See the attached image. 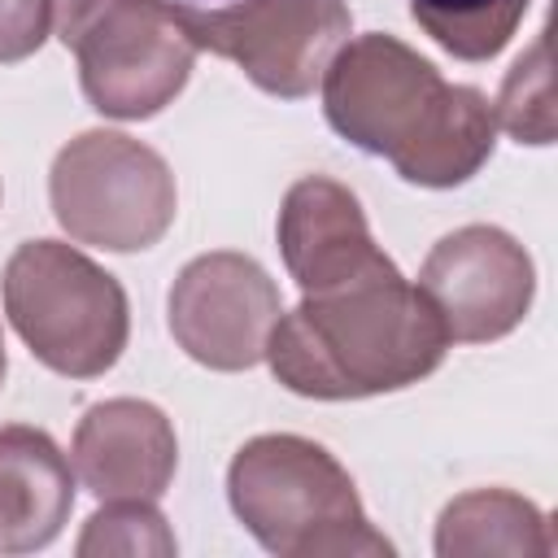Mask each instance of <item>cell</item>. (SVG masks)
<instances>
[{
    "instance_id": "cell-1",
    "label": "cell",
    "mask_w": 558,
    "mask_h": 558,
    "mask_svg": "<svg viewBox=\"0 0 558 558\" xmlns=\"http://www.w3.org/2000/svg\"><path fill=\"white\" fill-rule=\"evenodd\" d=\"M323 113L340 140L388 157L405 183L458 187L493 157L497 118L480 87L449 83L397 35L344 39L323 74Z\"/></svg>"
},
{
    "instance_id": "cell-2",
    "label": "cell",
    "mask_w": 558,
    "mask_h": 558,
    "mask_svg": "<svg viewBox=\"0 0 558 558\" xmlns=\"http://www.w3.org/2000/svg\"><path fill=\"white\" fill-rule=\"evenodd\" d=\"M449 353V331L392 257L327 292L301 296L266 340L275 379L314 401H357L427 379Z\"/></svg>"
},
{
    "instance_id": "cell-3",
    "label": "cell",
    "mask_w": 558,
    "mask_h": 558,
    "mask_svg": "<svg viewBox=\"0 0 558 558\" xmlns=\"http://www.w3.org/2000/svg\"><path fill=\"white\" fill-rule=\"evenodd\" d=\"M235 519L279 558H388L392 541L371 527L353 475L310 436L266 432L227 466Z\"/></svg>"
},
{
    "instance_id": "cell-4",
    "label": "cell",
    "mask_w": 558,
    "mask_h": 558,
    "mask_svg": "<svg viewBox=\"0 0 558 558\" xmlns=\"http://www.w3.org/2000/svg\"><path fill=\"white\" fill-rule=\"evenodd\" d=\"M0 292L22 344L65 379H96L126 349L131 305L122 283L65 240L17 244Z\"/></svg>"
},
{
    "instance_id": "cell-5",
    "label": "cell",
    "mask_w": 558,
    "mask_h": 558,
    "mask_svg": "<svg viewBox=\"0 0 558 558\" xmlns=\"http://www.w3.org/2000/svg\"><path fill=\"white\" fill-rule=\"evenodd\" d=\"M52 26L78 61L87 105L118 122L157 118L201 52L166 0H52Z\"/></svg>"
},
{
    "instance_id": "cell-6",
    "label": "cell",
    "mask_w": 558,
    "mask_h": 558,
    "mask_svg": "<svg viewBox=\"0 0 558 558\" xmlns=\"http://www.w3.org/2000/svg\"><path fill=\"white\" fill-rule=\"evenodd\" d=\"M52 218L74 244L105 253L153 248L179 209L174 174L166 157L122 131L74 135L48 170Z\"/></svg>"
},
{
    "instance_id": "cell-7",
    "label": "cell",
    "mask_w": 558,
    "mask_h": 558,
    "mask_svg": "<svg viewBox=\"0 0 558 558\" xmlns=\"http://www.w3.org/2000/svg\"><path fill=\"white\" fill-rule=\"evenodd\" d=\"M196 48L227 57L279 100L310 96L353 31L344 0H240L227 9L179 4Z\"/></svg>"
},
{
    "instance_id": "cell-8",
    "label": "cell",
    "mask_w": 558,
    "mask_h": 558,
    "mask_svg": "<svg viewBox=\"0 0 558 558\" xmlns=\"http://www.w3.org/2000/svg\"><path fill=\"white\" fill-rule=\"evenodd\" d=\"M170 336L209 371H248L266 357L275 318L283 314L275 279L248 253H201L170 283Z\"/></svg>"
},
{
    "instance_id": "cell-9",
    "label": "cell",
    "mask_w": 558,
    "mask_h": 558,
    "mask_svg": "<svg viewBox=\"0 0 558 558\" xmlns=\"http://www.w3.org/2000/svg\"><path fill=\"white\" fill-rule=\"evenodd\" d=\"M418 288L436 305L449 340L488 344L527 318L536 296V266L510 231L471 222L432 244L418 270Z\"/></svg>"
},
{
    "instance_id": "cell-10",
    "label": "cell",
    "mask_w": 558,
    "mask_h": 558,
    "mask_svg": "<svg viewBox=\"0 0 558 558\" xmlns=\"http://www.w3.org/2000/svg\"><path fill=\"white\" fill-rule=\"evenodd\" d=\"M83 488L100 501L144 497L157 501L179 466L174 423L140 397H109L83 410L70 445Z\"/></svg>"
},
{
    "instance_id": "cell-11",
    "label": "cell",
    "mask_w": 558,
    "mask_h": 558,
    "mask_svg": "<svg viewBox=\"0 0 558 558\" xmlns=\"http://www.w3.org/2000/svg\"><path fill=\"white\" fill-rule=\"evenodd\" d=\"M279 253L301 296L327 292L388 262V253L371 235L362 201L327 174H305L288 187L279 209Z\"/></svg>"
},
{
    "instance_id": "cell-12",
    "label": "cell",
    "mask_w": 558,
    "mask_h": 558,
    "mask_svg": "<svg viewBox=\"0 0 558 558\" xmlns=\"http://www.w3.org/2000/svg\"><path fill=\"white\" fill-rule=\"evenodd\" d=\"M74 510V471L39 427H0V554L52 545Z\"/></svg>"
},
{
    "instance_id": "cell-13",
    "label": "cell",
    "mask_w": 558,
    "mask_h": 558,
    "mask_svg": "<svg viewBox=\"0 0 558 558\" xmlns=\"http://www.w3.org/2000/svg\"><path fill=\"white\" fill-rule=\"evenodd\" d=\"M436 554L440 558H549L554 532L541 506L510 488H471L453 497L436 519Z\"/></svg>"
},
{
    "instance_id": "cell-14",
    "label": "cell",
    "mask_w": 558,
    "mask_h": 558,
    "mask_svg": "<svg viewBox=\"0 0 558 558\" xmlns=\"http://www.w3.org/2000/svg\"><path fill=\"white\" fill-rule=\"evenodd\" d=\"M527 0H410V17L458 61H493L519 31Z\"/></svg>"
},
{
    "instance_id": "cell-15",
    "label": "cell",
    "mask_w": 558,
    "mask_h": 558,
    "mask_svg": "<svg viewBox=\"0 0 558 558\" xmlns=\"http://www.w3.org/2000/svg\"><path fill=\"white\" fill-rule=\"evenodd\" d=\"M493 118L519 144H554V70H549V31L506 70Z\"/></svg>"
},
{
    "instance_id": "cell-16",
    "label": "cell",
    "mask_w": 558,
    "mask_h": 558,
    "mask_svg": "<svg viewBox=\"0 0 558 558\" xmlns=\"http://www.w3.org/2000/svg\"><path fill=\"white\" fill-rule=\"evenodd\" d=\"M179 545H174V532L166 527V514L144 501V497H118V501H105L87 523H83V536L74 545L78 558H105V554H126V558H170Z\"/></svg>"
},
{
    "instance_id": "cell-17",
    "label": "cell",
    "mask_w": 558,
    "mask_h": 558,
    "mask_svg": "<svg viewBox=\"0 0 558 558\" xmlns=\"http://www.w3.org/2000/svg\"><path fill=\"white\" fill-rule=\"evenodd\" d=\"M52 0H0V65L26 61L44 48Z\"/></svg>"
},
{
    "instance_id": "cell-18",
    "label": "cell",
    "mask_w": 558,
    "mask_h": 558,
    "mask_svg": "<svg viewBox=\"0 0 558 558\" xmlns=\"http://www.w3.org/2000/svg\"><path fill=\"white\" fill-rule=\"evenodd\" d=\"M4 371H9V357H4V336H0V388H4Z\"/></svg>"
}]
</instances>
